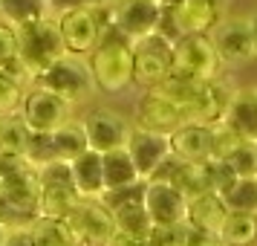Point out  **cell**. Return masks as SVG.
<instances>
[{
    "mask_svg": "<svg viewBox=\"0 0 257 246\" xmlns=\"http://www.w3.org/2000/svg\"><path fill=\"white\" fill-rule=\"evenodd\" d=\"M87 64L98 93L116 96L133 84V44L118 35L113 26L104 29L98 47L87 55Z\"/></svg>",
    "mask_w": 257,
    "mask_h": 246,
    "instance_id": "1",
    "label": "cell"
},
{
    "mask_svg": "<svg viewBox=\"0 0 257 246\" xmlns=\"http://www.w3.org/2000/svg\"><path fill=\"white\" fill-rule=\"evenodd\" d=\"M55 24H58V35H61V44H64V52L87 58L98 47L104 29L110 26V3L64 9V12L55 15Z\"/></svg>",
    "mask_w": 257,
    "mask_h": 246,
    "instance_id": "2",
    "label": "cell"
},
{
    "mask_svg": "<svg viewBox=\"0 0 257 246\" xmlns=\"http://www.w3.org/2000/svg\"><path fill=\"white\" fill-rule=\"evenodd\" d=\"M15 35H18V52H21V61L29 70L32 81H38L44 72H47L49 64L64 55V44H61L58 35V24L55 18H41V21H29V24L15 26Z\"/></svg>",
    "mask_w": 257,
    "mask_h": 246,
    "instance_id": "3",
    "label": "cell"
},
{
    "mask_svg": "<svg viewBox=\"0 0 257 246\" xmlns=\"http://www.w3.org/2000/svg\"><path fill=\"white\" fill-rule=\"evenodd\" d=\"M225 18V0H182L174 9H162L159 29L168 41H179L182 35H208Z\"/></svg>",
    "mask_w": 257,
    "mask_h": 246,
    "instance_id": "4",
    "label": "cell"
},
{
    "mask_svg": "<svg viewBox=\"0 0 257 246\" xmlns=\"http://www.w3.org/2000/svg\"><path fill=\"white\" fill-rule=\"evenodd\" d=\"M35 84L52 90V93L61 96V99H64L67 105H72V107L90 102V99L98 93L87 58H81V55H70V52H64L55 64H49L47 72H44Z\"/></svg>",
    "mask_w": 257,
    "mask_h": 246,
    "instance_id": "5",
    "label": "cell"
},
{
    "mask_svg": "<svg viewBox=\"0 0 257 246\" xmlns=\"http://www.w3.org/2000/svg\"><path fill=\"white\" fill-rule=\"evenodd\" d=\"M41 177V188H38V217H52V220H64L75 203L81 200L78 188L72 183L70 162H47L44 168H38Z\"/></svg>",
    "mask_w": 257,
    "mask_h": 246,
    "instance_id": "6",
    "label": "cell"
},
{
    "mask_svg": "<svg viewBox=\"0 0 257 246\" xmlns=\"http://www.w3.org/2000/svg\"><path fill=\"white\" fill-rule=\"evenodd\" d=\"M171 72L191 81H217L222 72V61L208 35H182L174 44Z\"/></svg>",
    "mask_w": 257,
    "mask_h": 246,
    "instance_id": "7",
    "label": "cell"
},
{
    "mask_svg": "<svg viewBox=\"0 0 257 246\" xmlns=\"http://www.w3.org/2000/svg\"><path fill=\"white\" fill-rule=\"evenodd\" d=\"M81 128L87 133L90 151L107 153V151H116V148H124L127 145L133 122L121 110H116V107L98 105V107H90L81 116Z\"/></svg>",
    "mask_w": 257,
    "mask_h": 246,
    "instance_id": "8",
    "label": "cell"
},
{
    "mask_svg": "<svg viewBox=\"0 0 257 246\" xmlns=\"http://www.w3.org/2000/svg\"><path fill=\"white\" fill-rule=\"evenodd\" d=\"M21 116H24V122L29 125L32 133H52L61 125H67L70 119H75V107L67 105L61 96H55L47 87L32 84L24 96Z\"/></svg>",
    "mask_w": 257,
    "mask_h": 246,
    "instance_id": "9",
    "label": "cell"
},
{
    "mask_svg": "<svg viewBox=\"0 0 257 246\" xmlns=\"http://www.w3.org/2000/svg\"><path fill=\"white\" fill-rule=\"evenodd\" d=\"M64 220L70 226V232L75 234L78 246H107L116 234V223H113L110 209L101 200L93 197H81Z\"/></svg>",
    "mask_w": 257,
    "mask_h": 246,
    "instance_id": "10",
    "label": "cell"
},
{
    "mask_svg": "<svg viewBox=\"0 0 257 246\" xmlns=\"http://www.w3.org/2000/svg\"><path fill=\"white\" fill-rule=\"evenodd\" d=\"M162 21V6L156 0H113L110 3V26L130 44L153 35Z\"/></svg>",
    "mask_w": 257,
    "mask_h": 246,
    "instance_id": "11",
    "label": "cell"
},
{
    "mask_svg": "<svg viewBox=\"0 0 257 246\" xmlns=\"http://www.w3.org/2000/svg\"><path fill=\"white\" fill-rule=\"evenodd\" d=\"M171 55H174V41H168L162 32L142 38L133 44V84L151 90L171 72Z\"/></svg>",
    "mask_w": 257,
    "mask_h": 246,
    "instance_id": "12",
    "label": "cell"
},
{
    "mask_svg": "<svg viewBox=\"0 0 257 246\" xmlns=\"http://www.w3.org/2000/svg\"><path fill=\"white\" fill-rule=\"evenodd\" d=\"M208 38L222 64H243V61L254 58V41H251L248 18H222L208 32Z\"/></svg>",
    "mask_w": 257,
    "mask_h": 246,
    "instance_id": "13",
    "label": "cell"
},
{
    "mask_svg": "<svg viewBox=\"0 0 257 246\" xmlns=\"http://www.w3.org/2000/svg\"><path fill=\"white\" fill-rule=\"evenodd\" d=\"M124 151H127L130 162L136 168V174L139 180H151L162 162L171 156V139L162 136V133H151V130H142V128H133L130 130V139L124 145Z\"/></svg>",
    "mask_w": 257,
    "mask_h": 246,
    "instance_id": "14",
    "label": "cell"
},
{
    "mask_svg": "<svg viewBox=\"0 0 257 246\" xmlns=\"http://www.w3.org/2000/svg\"><path fill=\"white\" fill-rule=\"evenodd\" d=\"M145 211L151 217L153 226H176L185 223L188 214V200L176 191L174 186H168L162 180H148L145 183Z\"/></svg>",
    "mask_w": 257,
    "mask_h": 246,
    "instance_id": "15",
    "label": "cell"
},
{
    "mask_svg": "<svg viewBox=\"0 0 257 246\" xmlns=\"http://www.w3.org/2000/svg\"><path fill=\"white\" fill-rule=\"evenodd\" d=\"M182 125H185V113L176 105H171L168 99L156 96L153 90H148V93L142 96L139 105H136V113H133V128L162 133V136H171Z\"/></svg>",
    "mask_w": 257,
    "mask_h": 246,
    "instance_id": "16",
    "label": "cell"
},
{
    "mask_svg": "<svg viewBox=\"0 0 257 246\" xmlns=\"http://www.w3.org/2000/svg\"><path fill=\"white\" fill-rule=\"evenodd\" d=\"M220 125L237 139L257 142V87H237L228 96V105Z\"/></svg>",
    "mask_w": 257,
    "mask_h": 246,
    "instance_id": "17",
    "label": "cell"
},
{
    "mask_svg": "<svg viewBox=\"0 0 257 246\" xmlns=\"http://www.w3.org/2000/svg\"><path fill=\"white\" fill-rule=\"evenodd\" d=\"M168 139H171V156L182 162H205L214 156V128L208 125H182Z\"/></svg>",
    "mask_w": 257,
    "mask_h": 246,
    "instance_id": "18",
    "label": "cell"
},
{
    "mask_svg": "<svg viewBox=\"0 0 257 246\" xmlns=\"http://www.w3.org/2000/svg\"><path fill=\"white\" fill-rule=\"evenodd\" d=\"M228 96H231V90L222 84V78L202 81L197 99L191 102V107L185 113V125H208V128L220 125L222 113H225V105H228Z\"/></svg>",
    "mask_w": 257,
    "mask_h": 246,
    "instance_id": "19",
    "label": "cell"
},
{
    "mask_svg": "<svg viewBox=\"0 0 257 246\" xmlns=\"http://www.w3.org/2000/svg\"><path fill=\"white\" fill-rule=\"evenodd\" d=\"M228 217V209L222 203L220 194H199V197H191L188 200V214H185V223L199 234H208V237H220V229L222 223Z\"/></svg>",
    "mask_w": 257,
    "mask_h": 246,
    "instance_id": "20",
    "label": "cell"
},
{
    "mask_svg": "<svg viewBox=\"0 0 257 246\" xmlns=\"http://www.w3.org/2000/svg\"><path fill=\"white\" fill-rule=\"evenodd\" d=\"M70 174L72 183L78 188L81 197H93L98 200L104 194V174H101V153L95 151H84L78 159L70 162Z\"/></svg>",
    "mask_w": 257,
    "mask_h": 246,
    "instance_id": "21",
    "label": "cell"
},
{
    "mask_svg": "<svg viewBox=\"0 0 257 246\" xmlns=\"http://www.w3.org/2000/svg\"><path fill=\"white\" fill-rule=\"evenodd\" d=\"M0 75L12 78V81L21 84L24 90H29V87L35 84V81H32V75H29V70L24 67V61H21L15 26L3 24V21H0Z\"/></svg>",
    "mask_w": 257,
    "mask_h": 246,
    "instance_id": "22",
    "label": "cell"
},
{
    "mask_svg": "<svg viewBox=\"0 0 257 246\" xmlns=\"http://www.w3.org/2000/svg\"><path fill=\"white\" fill-rule=\"evenodd\" d=\"M101 174H104V191H116V188H127L133 183H145V180H139L124 148L101 153Z\"/></svg>",
    "mask_w": 257,
    "mask_h": 246,
    "instance_id": "23",
    "label": "cell"
},
{
    "mask_svg": "<svg viewBox=\"0 0 257 246\" xmlns=\"http://www.w3.org/2000/svg\"><path fill=\"white\" fill-rule=\"evenodd\" d=\"M49 139H52L55 159H61V162H72V159H78L84 151H90L87 133H84V128H81V119H70L67 125H61L58 130H52Z\"/></svg>",
    "mask_w": 257,
    "mask_h": 246,
    "instance_id": "24",
    "label": "cell"
},
{
    "mask_svg": "<svg viewBox=\"0 0 257 246\" xmlns=\"http://www.w3.org/2000/svg\"><path fill=\"white\" fill-rule=\"evenodd\" d=\"M113 214V223H116L118 234H127V237H139V240H148L153 223L145 211V203L142 200H133V203H121L116 209H110Z\"/></svg>",
    "mask_w": 257,
    "mask_h": 246,
    "instance_id": "25",
    "label": "cell"
},
{
    "mask_svg": "<svg viewBox=\"0 0 257 246\" xmlns=\"http://www.w3.org/2000/svg\"><path fill=\"white\" fill-rule=\"evenodd\" d=\"M29 139H32V130L24 122L21 113H9V116H0V153H9V156H26L29 151Z\"/></svg>",
    "mask_w": 257,
    "mask_h": 246,
    "instance_id": "26",
    "label": "cell"
},
{
    "mask_svg": "<svg viewBox=\"0 0 257 246\" xmlns=\"http://www.w3.org/2000/svg\"><path fill=\"white\" fill-rule=\"evenodd\" d=\"M222 246H254L257 243V214L245 211H228V217L220 229Z\"/></svg>",
    "mask_w": 257,
    "mask_h": 246,
    "instance_id": "27",
    "label": "cell"
},
{
    "mask_svg": "<svg viewBox=\"0 0 257 246\" xmlns=\"http://www.w3.org/2000/svg\"><path fill=\"white\" fill-rule=\"evenodd\" d=\"M29 237L32 246H78L67 220H52V217H38L29 226Z\"/></svg>",
    "mask_w": 257,
    "mask_h": 246,
    "instance_id": "28",
    "label": "cell"
},
{
    "mask_svg": "<svg viewBox=\"0 0 257 246\" xmlns=\"http://www.w3.org/2000/svg\"><path fill=\"white\" fill-rule=\"evenodd\" d=\"M49 18L47 0H0V21L9 26H21L29 21Z\"/></svg>",
    "mask_w": 257,
    "mask_h": 246,
    "instance_id": "29",
    "label": "cell"
},
{
    "mask_svg": "<svg viewBox=\"0 0 257 246\" xmlns=\"http://www.w3.org/2000/svg\"><path fill=\"white\" fill-rule=\"evenodd\" d=\"M222 162L231 168L237 180H257V142L240 139L222 156Z\"/></svg>",
    "mask_w": 257,
    "mask_h": 246,
    "instance_id": "30",
    "label": "cell"
},
{
    "mask_svg": "<svg viewBox=\"0 0 257 246\" xmlns=\"http://www.w3.org/2000/svg\"><path fill=\"white\" fill-rule=\"evenodd\" d=\"M222 203L228 211H245V214H257V180H237L225 194Z\"/></svg>",
    "mask_w": 257,
    "mask_h": 246,
    "instance_id": "31",
    "label": "cell"
},
{
    "mask_svg": "<svg viewBox=\"0 0 257 246\" xmlns=\"http://www.w3.org/2000/svg\"><path fill=\"white\" fill-rule=\"evenodd\" d=\"M202 171H205V186H208L211 194H220L222 197V194L237 183L234 171L222 162V159H205V162H202Z\"/></svg>",
    "mask_w": 257,
    "mask_h": 246,
    "instance_id": "32",
    "label": "cell"
},
{
    "mask_svg": "<svg viewBox=\"0 0 257 246\" xmlns=\"http://www.w3.org/2000/svg\"><path fill=\"white\" fill-rule=\"evenodd\" d=\"M148 246H191V229H188V223L153 226L148 234Z\"/></svg>",
    "mask_w": 257,
    "mask_h": 246,
    "instance_id": "33",
    "label": "cell"
},
{
    "mask_svg": "<svg viewBox=\"0 0 257 246\" xmlns=\"http://www.w3.org/2000/svg\"><path fill=\"white\" fill-rule=\"evenodd\" d=\"M26 90L21 84H15L12 78L0 75V116H9V113H21Z\"/></svg>",
    "mask_w": 257,
    "mask_h": 246,
    "instance_id": "34",
    "label": "cell"
},
{
    "mask_svg": "<svg viewBox=\"0 0 257 246\" xmlns=\"http://www.w3.org/2000/svg\"><path fill=\"white\" fill-rule=\"evenodd\" d=\"M26 159L35 165V168H44L47 162H55V151H52V139H49V133H32Z\"/></svg>",
    "mask_w": 257,
    "mask_h": 246,
    "instance_id": "35",
    "label": "cell"
},
{
    "mask_svg": "<svg viewBox=\"0 0 257 246\" xmlns=\"http://www.w3.org/2000/svg\"><path fill=\"white\" fill-rule=\"evenodd\" d=\"M98 3H113V0H47L49 15L55 18L64 9H75V6H98Z\"/></svg>",
    "mask_w": 257,
    "mask_h": 246,
    "instance_id": "36",
    "label": "cell"
},
{
    "mask_svg": "<svg viewBox=\"0 0 257 246\" xmlns=\"http://www.w3.org/2000/svg\"><path fill=\"white\" fill-rule=\"evenodd\" d=\"M3 246H32V237H29V229H18V232H9Z\"/></svg>",
    "mask_w": 257,
    "mask_h": 246,
    "instance_id": "37",
    "label": "cell"
},
{
    "mask_svg": "<svg viewBox=\"0 0 257 246\" xmlns=\"http://www.w3.org/2000/svg\"><path fill=\"white\" fill-rule=\"evenodd\" d=\"M191 229V226H188ZM191 246H222L220 243V237H208V234H199L191 229Z\"/></svg>",
    "mask_w": 257,
    "mask_h": 246,
    "instance_id": "38",
    "label": "cell"
},
{
    "mask_svg": "<svg viewBox=\"0 0 257 246\" xmlns=\"http://www.w3.org/2000/svg\"><path fill=\"white\" fill-rule=\"evenodd\" d=\"M248 29H251V41H254V55H257V9H254V15H248Z\"/></svg>",
    "mask_w": 257,
    "mask_h": 246,
    "instance_id": "39",
    "label": "cell"
},
{
    "mask_svg": "<svg viewBox=\"0 0 257 246\" xmlns=\"http://www.w3.org/2000/svg\"><path fill=\"white\" fill-rule=\"evenodd\" d=\"M156 3H159L162 9H174L176 3H182V0H156Z\"/></svg>",
    "mask_w": 257,
    "mask_h": 246,
    "instance_id": "40",
    "label": "cell"
},
{
    "mask_svg": "<svg viewBox=\"0 0 257 246\" xmlns=\"http://www.w3.org/2000/svg\"><path fill=\"white\" fill-rule=\"evenodd\" d=\"M6 234H9V232H6V226L0 223V246H3V240H6Z\"/></svg>",
    "mask_w": 257,
    "mask_h": 246,
    "instance_id": "41",
    "label": "cell"
}]
</instances>
